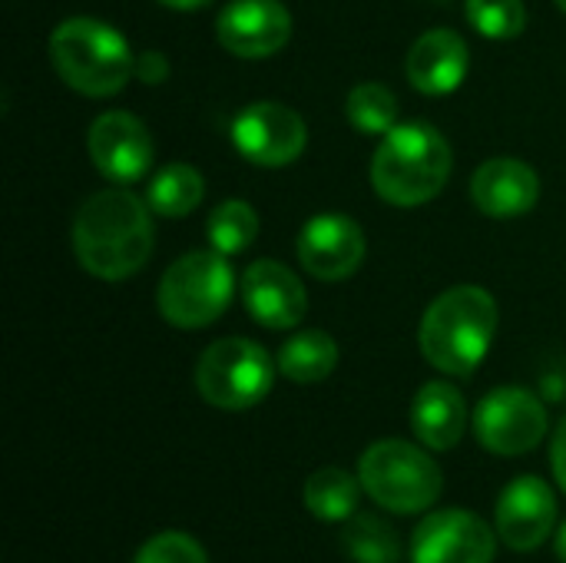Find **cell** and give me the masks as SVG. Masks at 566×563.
<instances>
[{
	"mask_svg": "<svg viewBox=\"0 0 566 563\" xmlns=\"http://www.w3.org/2000/svg\"><path fill=\"white\" fill-rule=\"evenodd\" d=\"M153 209L129 189H103L90 196L73 219L76 262L103 282L136 275L153 256Z\"/></svg>",
	"mask_w": 566,
	"mask_h": 563,
	"instance_id": "cell-1",
	"label": "cell"
},
{
	"mask_svg": "<svg viewBox=\"0 0 566 563\" xmlns=\"http://www.w3.org/2000/svg\"><path fill=\"white\" fill-rule=\"evenodd\" d=\"M497 335V302L481 285H454L441 292L418 329L421 355L454 378H468L488 358Z\"/></svg>",
	"mask_w": 566,
	"mask_h": 563,
	"instance_id": "cell-2",
	"label": "cell"
},
{
	"mask_svg": "<svg viewBox=\"0 0 566 563\" xmlns=\"http://www.w3.org/2000/svg\"><path fill=\"white\" fill-rule=\"evenodd\" d=\"M454 153L431 123H398L371 159V186L391 206L431 202L451 179Z\"/></svg>",
	"mask_w": 566,
	"mask_h": 563,
	"instance_id": "cell-3",
	"label": "cell"
},
{
	"mask_svg": "<svg viewBox=\"0 0 566 563\" xmlns=\"http://www.w3.org/2000/svg\"><path fill=\"white\" fill-rule=\"evenodd\" d=\"M50 63L56 76L83 96H113L136 73L129 40L93 17H70L50 33Z\"/></svg>",
	"mask_w": 566,
	"mask_h": 563,
	"instance_id": "cell-4",
	"label": "cell"
},
{
	"mask_svg": "<svg viewBox=\"0 0 566 563\" xmlns=\"http://www.w3.org/2000/svg\"><path fill=\"white\" fill-rule=\"evenodd\" d=\"M358 478L365 494L391 514H424L444 491L438 461L401 438L375 441L358 461Z\"/></svg>",
	"mask_w": 566,
	"mask_h": 563,
	"instance_id": "cell-5",
	"label": "cell"
},
{
	"mask_svg": "<svg viewBox=\"0 0 566 563\" xmlns=\"http://www.w3.org/2000/svg\"><path fill=\"white\" fill-rule=\"evenodd\" d=\"M235 292V272L226 262L222 252H189L176 259L156 289L159 315L172 329H206L212 325L232 302Z\"/></svg>",
	"mask_w": 566,
	"mask_h": 563,
	"instance_id": "cell-6",
	"label": "cell"
},
{
	"mask_svg": "<svg viewBox=\"0 0 566 563\" xmlns=\"http://www.w3.org/2000/svg\"><path fill=\"white\" fill-rule=\"evenodd\" d=\"M275 382L269 352L252 338H219L196 365V388L202 402L222 411H245L265 402Z\"/></svg>",
	"mask_w": 566,
	"mask_h": 563,
	"instance_id": "cell-7",
	"label": "cell"
},
{
	"mask_svg": "<svg viewBox=\"0 0 566 563\" xmlns=\"http://www.w3.org/2000/svg\"><path fill=\"white\" fill-rule=\"evenodd\" d=\"M474 435L491 455L521 458L547 438V408L527 388H494L478 405Z\"/></svg>",
	"mask_w": 566,
	"mask_h": 563,
	"instance_id": "cell-8",
	"label": "cell"
},
{
	"mask_svg": "<svg viewBox=\"0 0 566 563\" xmlns=\"http://www.w3.org/2000/svg\"><path fill=\"white\" fill-rule=\"evenodd\" d=\"M308 129L305 119L285 106V103H249L235 119H232V146L262 169H282L292 166L302 149H305Z\"/></svg>",
	"mask_w": 566,
	"mask_h": 563,
	"instance_id": "cell-9",
	"label": "cell"
},
{
	"mask_svg": "<svg viewBox=\"0 0 566 563\" xmlns=\"http://www.w3.org/2000/svg\"><path fill=\"white\" fill-rule=\"evenodd\" d=\"M497 531L464 508L428 514L411 534V563H494Z\"/></svg>",
	"mask_w": 566,
	"mask_h": 563,
	"instance_id": "cell-10",
	"label": "cell"
},
{
	"mask_svg": "<svg viewBox=\"0 0 566 563\" xmlns=\"http://www.w3.org/2000/svg\"><path fill=\"white\" fill-rule=\"evenodd\" d=\"M557 514L560 511H557L554 488L537 475H524L501 491L494 508V531L504 541V548L517 554H531L551 541L557 528Z\"/></svg>",
	"mask_w": 566,
	"mask_h": 563,
	"instance_id": "cell-11",
	"label": "cell"
},
{
	"mask_svg": "<svg viewBox=\"0 0 566 563\" xmlns=\"http://www.w3.org/2000/svg\"><path fill=\"white\" fill-rule=\"evenodd\" d=\"M86 146H90L93 166L119 186L143 179L156 159V146H153L146 123L123 110H109L96 116L90 126Z\"/></svg>",
	"mask_w": 566,
	"mask_h": 563,
	"instance_id": "cell-12",
	"label": "cell"
},
{
	"mask_svg": "<svg viewBox=\"0 0 566 563\" xmlns=\"http://www.w3.org/2000/svg\"><path fill=\"white\" fill-rule=\"evenodd\" d=\"M368 242L355 219L342 212H322L305 222L298 236V262L322 282H342L365 262Z\"/></svg>",
	"mask_w": 566,
	"mask_h": 563,
	"instance_id": "cell-13",
	"label": "cell"
},
{
	"mask_svg": "<svg viewBox=\"0 0 566 563\" xmlns=\"http://www.w3.org/2000/svg\"><path fill=\"white\" fill-rule=\"evenodd\" d=\"M216 37L242 60H265L292 40V13L282 0H232L216 20Z\"/></svg>",
	"mask_w": 566,
	"mask_h": 563,
	"instance_id": "cell-14",
	"label": "cell"
},
{
	"mask_svg": "<svg viewBox=\"0 0 566 563\" xmlns=\"http://www.w3.org/2000/svg\"><path fill=\"white\" fill-rule=\"evenodd\" d=\"M239 289H242V302L249 315L265 329L282 332V329H295L305 319V309H308L305 285L289 265L275 259L252 262L242 272Z\"/></svg>",
	"mask_w": 566,
	"mask_h": 563,
	"instance_id": "cell-15",
	"label": "cell"
},
{
	"mask_svg": "<svg viewBox=\"0 0 566 563\" xmlns=\"http://www.w3.org/2000/svg\"><path fill=\"white\" fill-rule=\"evenodd\" d=\"M537 196H541L537 173L514 156L488 159L471 176V199L491 219H517L537 206Z\"/></svg>",
	"mask_w": 566,
	"mask_h": 563,
	"instance_id": "cell-16",
	"label": "cell"
},
{
	"mask_svg": "<svg viewBox=\"0 0 566 563\" xmlns=\"http://www.w3.org/2000/svg\"><path fill=\"white\" fill-rule=\"evenodd\" d=\"M405 70L418 93L448 96L464 83V76L471 70V50L461 33L438 27L415 40V46L408 50Z\"/></svg>",
	"mask_w": 566,
	"mask_h": 563,
	"instance_id": "cell-17",
	"label": "cell"
},
{
	"mask_svg": "<svg viewBox=\"0 0 566 563\" xmlns=\"http://www.w3.org/2000/svg\"><path fill=\"white\" fill-rule=\"evenodd\" d=\"M411 428L431 451H451L468 431L464 395L451 382H428L418 388L411 405Z\"/></svg>",
	"mask_w": 566,
	"mask_h": 563,
	"instance_id": "cell-18",
	"label": "cell"
},
{
	"mask_svg": "<svg viewBox=\"0 0 566 563\" xmlns=\"http://www.w3.org/2000/svg\"><path fill=\"white\" fill-rule=\"evenodd\" d=\"M335 365H338V345L322 329H308V332L292 335L279 352V372L298 385L325 382L335 372Z\"/></svg>",
	"mask_w": 566,
	"mask_h": 563,
	"instance_id": "cell-19",
	"label": "cell"
},
{
	"mask_svg": "<svg viewBox=\"0 0 566 563\" xmlns=\"http://www.w3.org/2000/svg\"><path fill=\"white\" fill-rule=\"evenodd\" d=\"M365 494L361 478H352L345 468H322L305 481V508L325 524H345L358 514V498Z\"/></svg>",
	"mask_w": 566,
	"mask_h": 563,
	"instance_id": "cell-20",
	"label": "cell"
},
{
	"mask_svg": "<svg viewBox=\"0 0 566 563\" xmlns=\"http://www.w3.org/2000/svg\"><path fill=\"white\" fill-rule=\"evenodd\" d=\"M202 196H206V179L189 163H169V166H163L153 176L149 189H146L149 209L156 216H163V219H182V216H189L192 209H199Z\"/></svg>",
	"mask_w": 566,
	"mask_h": 563,
	"instance_id": "cell-21",
	"label": "cell"
},
{
	"mask_svg": "<svg viewBox=\"0 0 566 563\" xmlns=\"http://www.w3.org/2000/svg\"><path fill=\"white\" fill-rule=\"evenodd\" d=\"M342 548L355 563H401V538L381 514H352L342 531Z\"/></svg>",
	"mask_w": 566,
	"mask_h": 563,
	"instance_id": "cell-22",
	"label": "cell"
},
{
	"mask_svg": "<svg viewBox=\"0 0 566 563\" xmlns=\"http://www.w3.org/2000/svg\"><path fill=\"white\" fill-rule=\"evenodd\" d=\"M206 236H209V246L216 252H222L226 259L239 256L259 236V212L249 202H242V199H226L206 219Z\"/></svg>",
	"mask_w": 566,
	"mask_h": 563,
	"instance_id": "cell-23",
	"label": "cell"
},
{
	"mask_svg": "<svg viewBox=\"0 0 566 563\" xmlns=\"http://www.w3.org/2000/svg\"><path fill=\"white\" fill-rule=\"evenodd\" d=\"M345 116L358 133L385 136L398 126V96L385 83H358L345 100Z\"/></svg>",
	"mask_w": 566,
	"mask_h": 563,
	"instance_id": "cell-24",
	"label": "cell"
},
{
	"mask_svg": "<svg viewBox=\"0 0 566 563\" xmlns=\"http://www.w3.org/2000/svg\"><path fill=\"white\" fill-rule=\"evenodd\" d=\"M471 27L488 40H514L527 27L524 0H468Z\"/></svg>",
	"mask_w": 566,
	"mask_h": 563,
	"instance_id": "cell-25",
	"label": "cell"
},
{
	"mask_svg": "<svg viewBox=\"0 0 566 563\" xmlns=\"http://www.w3.org/2000/svg\"><path fill=\"white\" fill-rule=\"evenodd\" d=\"M133 563H209V557L196 538L182 531H163L136 551Z\"/></svg>",
	"mask_w": 566,
	"mask_h": 563,
	"instance_id": "cell-26",
	"label": "cell"
},
{
	"mask_svg": "<svg viewBox=\"0 0 566 563\" xmlns=\"http://www.w3.org/2000/svg\"><path fill=\"white\" fill-rule=\"evenodd\" d=\"M136 76H139L143 83H149V86H159V83L169 76V63H166V56H163V53H156V50L139 53V56H136Z\"/></svg>",
	"mask_w": 566,
	"mask_h": 563,
	"instance_id": "cell-27",
	"label": "cell"
},
{
	"mask_svg": "<svg viewBox=\"0 0 566 563\" xmlns=\"http://www.w3.org/2000/svg\"><path fill=\"white\" fill-rule=\"evenodd\" d=\"M551 468H554V478L560 484V491L566 494V418L560 421L554 441H551Z\"/></svg>",
	"mask_w": 566,
	"mask_h": 563,
	"instance_id": "cell-28",
	"label": "cell"
},
{
	"mask_svg": "<svg viewBox=\"0 0 566 563\" xmlns=\"http://www.w3.org/2000/svg\"><path fill=\"white\" fill-rule=\"evenodd\" d=\"M163 7H169V10H202V7H209L212 0H159Z\"/></svg>",
	"mask_w": 566,
	"mask_h": 563,
	"instance_id": "cell-29",
	"label": "cell"
},
{
	"mask_svg": "<svg viewBox=\"0 0 566 563\" xmlns=\"http://www.w3.org/2000/svg\"><path fill=\"white\" fill-rule=\"evenodd\" d=\"M554 551H557V557L566 563V521L560 524V531H557V548H554Z\"/></svg>",
	"mask_w": 566,
	"mask_h": 563,
	"instance_id": "cell-30",
	"label": "cell"
},
{
	"mask_svg": "<svg viewBox=\"0 0 566 563\" xmlns=\"http://www.w3.org/2000/svg\"><path fill=\"white\" fill-rule=\"evenodd\" d=\"M557 7H560V10H566V0H557Z\"/></svg>",
	"mask_w": 566,
	"mask_h": 563,
	"instance_id": "cell-31",
	"label": "cell"
}]
</instances>
